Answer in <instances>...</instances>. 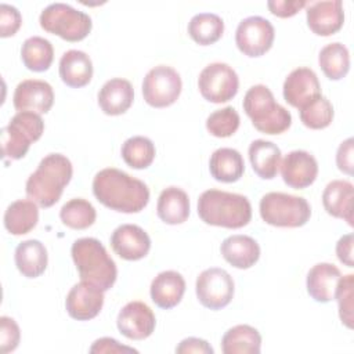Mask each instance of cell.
<instances>
[{
  "label": "cell",
  "mask_w": 354,
  "mask_h": 354,
  "mask_svg": "<svg viewBox=\"0 0 354 354\" xmlns=\"http://www.w3.org/2000/svg\"><path fill=\"white\" fill-rule=\"evenodd\" d=\"M353 286H354V275L347 274L340 277L335 299H337L339 304V315L342 322L347 328H353Z\"/></svg>",
  "instance_id": "f35d334b"
},
{
  "label": "cell",
  "mask_w": 354,
  "mask_h": 354,
  "mask_svg": "<svg viewBox=\"0 0 354 354\" xmlns=\"http://www.w3.org/2000/svg\"><path fill=\"white\" fill-rule=\"evenodd\" d=\"M198 87L205 100L221 104L232 100L239 88V79L232 66L224 62H213L202 69Z\"/></svg>",
  "instance_id": "30bf717a"
},
{
  "label": "cell",
  "mask_w": 354,
  "mask_h": 354,
  "mask_svg": "<svg viewBox=\"0 0 354 354\" xmlns=\"http://www.w3.org/2000/svg\"><path fill=\"white\" fill-rule=\"evenodd\" d=\"M196 297L201 304L210 310H221L234 297V279L223 268L210 267L203 270L195 283Z\"/></svg>",
  "instance_id": "8fae6325"
},
{
  "label": "cell",
  "mask_w": 354,
  "mask_h": 354,
  "mask_svg": "<svg viewBox=\"0 0 354 354\" xmlns=\"http://www.w3.org/2000/svg\"><path fill=\"white\" fill-rule=\"evenodd\" d=\"M119 332L131 340H144L155 330L156 319L153 311L142 301L127 303L118 314Z\"/></svg>",
  "instance_id": "4fadbf2b"
},
{
  "label": "cell",
  "mask_w": 354,
  "mask_h": 354,
  "mask_svg": "<svg viewBox=\"0 0 354 354\" xmlns=\"http://www.w3.org/2000/svg\"><path fill=\"white\" fill-rule=\"evenodd\" d=\"M39 221L37 203L29 199H18L4 212V227L12 235H24L32 231Z\"/></svg>",
  "instance_id": "4dcf8cb0"
},
{
  "label": "cell",
  "mask_w": 354,
  "mask_h": 354,
  "mask_svg": "<svg viewBox=\"0 0 354 354\" xmlns=\"http://www.w3.org/2000/svg\"><path fill=\"white\" fill-rule=\"evenodd\" d=\"M54 102V91L50 83L39 79H26L18 83L12 95L14 108L18 112L29 111L47 113Z\"/></svg>",
  "instance_id": "9a60e30c"
},
{
  "label": "cell",
  "mask_w": 354,
  "mask_h": 354,
  "mask_svg": "<svg viewBox=\"0 0 354 354\" xmlns=\"http://www.w3.org/2000/svg\"><path fill=\"white\" fill-rule=\"evenodd\" d=\"M22 24L21 12L10 4H0V36L8 37L17 33Z\"/></svg>",
  "instance_id": "60d3db41"
},
{
  "label": "cell",
  "mask_w": 354,
  "mask_h": 354,
  "mask_svg": "<svg viewBox=\"0 0 354 354\" xmlns=\"http://www.w3.org/2000/svg\"><path fill=\"white\" fill-rule=\"evenodd\" d=\"M59 217L61 221L69 228L86 230L94 224L97 212L88 201L83 198H75L68 201L61 207Z\"/></svg>",
  "instance_id": "d590c367"
},
{
  "label": "cell",
  "mask_w": 354,
  "mask_h": 354,
  "mask_svg": "<svg viewBox=\"0 0 354 354\" xmlns=\"http://www.w3.org/2000/svg\"><path fill=\"white\" fill-rule=\"evenodd\" d=\"M72 163L62 153H48L28 177L25 191L29 199L41 207L55 205L72 178Z\"/></svg>",
  "instance_id": "7a4b0ae2"
},
{
  "label": "cell",
  "mask_w": 354,
  "mask_h": 354,
  "mask_svg": "<svg viewBox=\"0 0 354 354\" xmlns=\"http://www.w3.org/2000/svg\"><path fill=\"white\" fill-rule=\"evenodd\" d=\"M134 90L129 80L113 77L104 83L98 91V105L105 115L124 113L133 104Z\"/></svg>",
  "instance_id": "ffe728a7"
},
{
  "label": "cell",
  "mask_w": 354,
  "mask_h": 354,
  "mask_svg": "<svg viewBox=\"0 0 354 354\" xmlns=\"http://www.w3.org/2000/svg\"><path fill=\"white\" fill-rule=\"evenodd\" d=\"M21 58L29 71L44 72L54 59L53 44L40 36L28 37L21 47Z\"/></svg>",
  "instance_id": "1f68e13d"
},
{
  "label": "cell",
  "mask_w": 354,
  "mask_h": 354,
  "mask_svg": "<svg viewBox=\"0 0 354 354\" xmlns=\"http://www.w3.org/2000/svg\"><path fill=\"white\" fill-rule=\"evenodd\" d=\"M176 353L178 354H213V347L203 339L199 337H187L178 343L176 347Z\"/></svg>",
  "instance_id": "ee69618b"
},
{
  "label": "cell",
  "mask_w": 354,
  "mask_h": 354,
  "mask_svg": "<svg viewBox=\"0 0 354 354\" xmlns=\"http://www.w3.org/2000/svg\"><path fill=\"white\" fill-rule=\"evenodd\" d=\"M299 115L306 127L319 130L328 127L332 123L333 106L326 97L319 94L303 105L299 109Z\"/></svg>",
  "instance_id": "8d00e7d4"
},
{
  "label": "cell",
  "mask_w": 354,
  "mask_h": 354,
  "mask_svg": "<svg viewBox=\"0 0 354 354\" xmlns=\"http://www.w3.org/2000/svg\"><path fill=\"white\" fill-rule=\"evenodd\" d=\"M21 337L19 326L18 324L10 318L3 315L0 318V350L1 353H10L14 351L18 347Z\"/></svg>",
  "instance_id": "ab89813d"
},
{
  "label": "cell",
  "mask_w": 354,
  "mask_h": 354,
  "mask_svg": "<svg viewBox=\"0 0 354 354\" xmlns=\"http://www.w3.org/2000/svg\"><path fill=\"white\" fill-rule=\"evenodd\" d=\"M353 201L354 188L350 181L333 180L322 192V205L328 214L343 218L353 227Z\"/></svg>",
  "instance_id": "7402d4cb"
},
{
  "label": "cell",
  "mask_w": 354,
  "mask_h": 354,
  "mask_svg": "<svg viewBox=\"0 0 354 354\" xmlns=\"http://www.w3.org/2000/svg\"><path fill=\"white\" fill-rule=\"evenodd\" d=\"M307 25L318 36H330L342 29L344 22L340 0L307 3Z\"/></svg>",
  "instance_id": "d6986e66"
},
{
  "label": "cell",
  "mask_w": 354,
  "mask_h": 354,
  "mask_svg": "<svg viewBox=\"0 0 354 354\" xmlns=\"http://www.w3.org/2000/svg\"><path fill=\"white\" fill-rule=\"evenodd\" d=\"M124 163L133 169H147L155 159V145L144 136L127 138L120 149Z\"/></svg>",
  "instance_id": "e575fe53"
},
{
  "label": "cell",
  "mask_w": 354,
  "mask_h": 354,
  "mask_svg": "<svg viewBox=\"0 0 354 354\" xmlns=\"http://www.w3.org/2000/svg\"><path fill=\"white\" fill-rule=\"evenodd\" d=\"M249 160L254 173L264 180L277 176L281 166V149L271 141L254 140L249 145Z\"/></svg>",
  "instance_id": "83f0119b"
},
{
  "label": "cell",
  "mask_w": 354,
  "mask_h": 354,
  "mask_svg": "<svg viewBox=\"0 0 354 354\" xmlns=\"http://www.w3.org/2000/svg\"><path fill=\"white\" fill-rule=\"evenodd\" d=\"M183 88L178 72L167 65H158L148 71L142 80V95L148 105L165 108L177 101Z\"/></svg>",
  "instance_id": "9c48e42d"
},
{
  "label": "cell",
  "mask_w": 354,
  "mask_h": 354,
  "mask_svg": "<svg viewBox=\"0 0 354 354\" xmlns=\"http://www.w3.org/2000/svg\"><path fill=\"white\" fill-rule=\"evenodd\" d=\"M353 137L343 141L336 152V165L340 171L351 176L353 174Z\"/></svg>",
  "instance_id": "7bdbcfd3"
},
{
  "label": "cell",
  "mask_w": 354,
  "mask_h": 354,
  "mask_svg": "<svg viewBox=\"0 0 354 354\" xmlns=\"http://www.w3.org/2000/svg\"><path fill=\"white\" fill-rule=\"evenodd\" d=\"M241 119L235 108L225 106L212 112L206 119L207 131L218 138H225L232 136L239 127Z\"/></svg>",
  "instance_id": "74e56055"
},
{
  "label": "cell",
  "mask_w": 354,
  "mask_h": 354,
  "mask_svg": "<svg viewBox=\"0 0 354 354\" xmlns=\"http://www.w3.org/2000/svg\"><path fill=\"white\" fill-rule=\"evenodd\" d=\"M261 348V336L250 325L242 324L230 328L221 339L224 354H259Z\"/></svg>",
  "instance_id": "f546056e"
},
{
  "label": "cell",
  "mask_w": 354,
  "mask_h": 354,
  "mask_svg": "<svg viewBox=\"0 0 354 354\" xmlns=\"http://www.w3.org/2000/svg\"><path fill=\"white\" fill-rule=\"evenodd\" d=\"M353 245H354V235L353 234H346L343 235L337 243H336V254L337 259L346 264L347 267H354V260H353Z\"/></svg>",
  "instance_id": "bcb514c9"
},
{
  "label": "cell",
  "mask_w": 354,
  "mask_h": 354,
  "mask_svg": "<svg viewBox=\"0 0 354 354\" xmlns=\"http://www.w3.org/2000/svg\"><path fill=\"white\" fill-rule=\"evenodd\" d=\"M113 252L129 261L145 257L151 249L149 235L136 224H122L111 235Z\"/></svg>",
  "instance_id": "2e32d148"
},
{
  "label": "cell",
  "mask_w": 354,
  "mask_h": 354,
  "mask_svg": "<svg viewBox=\"0 0 354 354\" xmlns=\"http://www.w3.org/2000/svg\"><path fill=\"white\" fill-rule=\"evenodd\" d=\"M158 217L170 225L184 223L189 216V198L187 192L178 187L165 188L156 203Z\"/></svg>",
  "instance_id": "4316f807"
},
{
  "label": "cell",
  "mask_w": 354,
  "mask_h": 354,
  "mask_svg": "<svg viewBox=\"0 0 354 354\" xmlns=\"http://www.w3.org/2000/svg\"><path fill=\"white\" fill-rule=\"evenodd\" d=\"M102 306L104 290L87 281L73 285L65 300L68 314L77 321L93 319L100 314Z\"/></svg>",
  "instance_id": "5bb4252c"
},
{
  "label": "cell",
  "mask_w": 354,
  "mask_h": 354,
  "mask_svg": "<svg viewBox=\"0 0 354 354\" xmlns=\"http://www.w3.org/2000/svg\"><path fill=\"white\" fill-rule=\"evenodd\" d=\"M59 77L73 88L86 86L93 77L91 58L80 50H69L59 59Z\"/></svg>",
  "instance_id": "d4e9b609"
},
{
  "label": "cell",
  "mask_w": 354,
  "mask_h": 354,
  "mask_svg": "<svg viewBox=\"0 0 354 354\" xmlns=\"http://www.w3.org/2000/svg\"><path fill=\"white\" fill-rule=\"evenodd\" d=\"M198 214L209 225L235 230L249 224L252 205L243 195L212 188L201 194Z\"/></svg>",
  "instance_id": "3957f363"
},
{
  "label": "cell",
  "mask_w": 354,
  "mask_h": 354,
  "mask_svg": "<svg viewBox=\"0 0 354 354\" xmlns=\"http://www.w3.org/2000/svg\"><path fill=\"white\" fill-rule=\"evenodd\" d=\"M93 194L100 203L122 213H138L149 202L147 184L115 167L102 169L94 176Z\"/></svg>",
  "instance_id": "6da1fadb"
},
{
  "label": "cell",
  "mask_w": 354,
  "mask_h": 354,
  "mask_svg": "<svg viewBox=\"0 0 354 354\" xmlns=\"http://www.w3.org/2000/svg\"><path fill=\"white\" fill-rule=\"evenodd\" d=\"M275 37L272 24L259 15L242 19L235 32V43L241 53L248 57H260L266 54Z\"/></svg>",
  "instance_id": "7c38bea8"
},
{
  "label": "cell",
  "mask_w": 354,
  "mask_h": 354,
  "mask_svg": "<svg viewBox=\"0 0 354 354\" xmlns=\"http://www.w3.org/2000/svg\"><path fill=\"white\" fill-rule=\"evenodd\" d=\"M340 277V270L330 263H318L313 266L306 279L308 295L318 303L333 300Z\"/></svg>",
  "instance_id": "44dd1931"
},
{
  "label": "cell",
  "mask_w": 354,
  "mask_h": 354,
  "mask_svg": "<svg viewBox=\"0 0 354 354\" xmlns=\"http://www.w3.org/2000/svg\"><path fill=\"white\" fill-rule=\"evenodd\" d=\"M259 209L263 221L274 227H301L311 216V207L304 198L285 192L266 194Z\"/></svg>",
  "instance_id": "8992f818"
},
{
  "label": "cell",
  "mask_w": 354,
  "mask_h": 354,
  "mask_svg": "<svg viewBox=\"0 0 354 354\" xmlns=\"http://www.w3.org/2000/svg\"><path fill=\"white\" fill-rule=\"evenodd\" d=\"M282 90L285 101L289 105L300 109L303 105L321 94V84L313 69L300 66L288 75Z\"/></svg>",
  "instance_id": "ac0fdd59"
},
{
  "label": "cell",
  "mask_w": 354,
  "mask_h": 354,
  "mask_svg": "<svg viewBox=\"0 0 354 354\" xmlns=\"http://www.w3.org/2000/svg\"><path fill=\"white\" fill-rule=\"evenodd\" d=\"M282 180L295 189H303L311 185L318 174V163L315 158L301 149L289 152L281 163Z\"/></svg>",
  "instance_id": "e0dca14e"
},
{
  "label": "cell",
  "mask_w": 354,
  "mask_h": 354,
  "mask_svg": "<svg viewBox=\"0 0 354 354\" xmlns=\"http://www.w3.org/2000/svg\"><path fill=\"white\" fill-rule=\"evenodd\" d=\"M318 64L328 79H343L350 69V54L347 47L339 41L326 44L319 51Z\"/></svg>",
  "instance_id": "d6a6232c"
},
{
  "label": "cell",
  "mask_w": 354,
  "mask_h": 354,
  "mask_svg": "<svg viewBox=\"0 0 354 354\" xmlns=\"http://www.w3.org/2000/svg\"><path fill=\"white\" fill-rule=\"evenodd\" d=\"M14 260L18 271L26 278L40 277L48 263L46 246L37 239H28L21 242L14 253Z\"/></svg>",
  "instance_id": "484cf974"
},
{
  "label": "cell",
  "mask_w": 354,
  "mask_h": 354,
  "mask_svg": "<svg viewBox=\"0 0 354 354\" xmlns=\"http://www.w3.org/2000/svg\"><path fill=\"white\" fill-rule=\"evenodd\" d=\"M44 131V122L39 113L24 111L15 113L7 126L1 129V151L7 159H21L26 155L32 142Z\"/></svg>",
  "instance_id": "ba28073f"
},
{
  "label": "cell",
  "mask_w": 354,
  "mask_h": 354,
  "mask_svg": "<svg viewBox=\"0 0 354 354\" xmlns=\"http://www.w3.org/2000/svg\"><path fill=\"white\" fill-rule=\"evenodd\" d=\"M40 26L66 41L83 40L91 30L93 22L88 14L65 3L48 4L40 14Z\"/></svg>",
  "instance_id": "52a82bcc"
},
{
  "label": "cell",
  "mask_w": 354,
  "mask_h": 354,
  "mask_svg": "<svg viewBox=\"0 0 354 354\" xmlns=\"http://www.w3.org/2000/svg\"><path fill=\"white\" fill-rule=\"evenodd\" d=\"M307 6V1L304 0H270L267 1V7L270 11L281 18H289L297 14L303 7Z\"/></svg>",
  "instance_id": "b9f144b4"
},
{
  "label": "cell",
  "mask_w": 354,
  "mask_h": 354,
  "mask_svg": "<svg viewBox=\"0 0 354 354\" xmlns=\"http://www.w3.org/2000/svg\"><path fill=\"white\" fill-rule=\"evenodd\" d=\"M88 351L90 353H138L136 348L123 346L112 337L97 339Z\"/></svg>",
  "instance_id": "f6af8a7d"
},
{
  "label": "cell",
  "mask_w": 354,
  "mask_h": 354,
  "mask_svg": "<svg viewBox=\"0 0 354 354\" xmlns=\"http://www.w3.org/2000/svg\"><path fill=\"white\" fill-rule=\"evenodd\" d=\"M209 170L212 177L220 183H235L245 171V162L236 149L218 148L210 156Z\"/></svg>",
  "instance_id": "f1b7e54d"
},
{
  "label": "cell",
  "mask_w": 354,
  "mask_h": 354,
  "mask_svg": "<svg viewBox=\"0 0 354 354\" xmlns=\"http://www.w3.org/2000/svg\"><path fill=\"white\" fill-rule=\"evenodd\" d=\"M71 254L82 281H87L104 292L113 286L118 277L116 264L98 239H76L72 243Z\"/></svg>",
  "instance_id": "277c9868"
},
{
  "label": "cell",
  "mask_w": 354,
  "mask_h": 354,
  "mask_svg": "<svg viewBox=\"0 0 354 354\" xmlns=\"http://www.w3.org/2000/svg\"><path fill=\"white\" fill-rule=\"evenodd\" d=\"M185 292V281L177 271L167 270L159 272L151 282V299L152 301L163 308L169 310L176 307Z\"/></svg>",
  "instance_id": "603a6c76"
},
{
  "label": "cell",
  "mask_w": 354,
  "mask_h": 354,
  "mask_svg": "<svg viewBox=\"0 0 354 354\" xmlns=\"http://www.w3.org/2000/svg\"><path fill=\"white\" fill-rule=\"evenodd\" d=\"M223 32L224 22L217 14L213 12H199L188 22V35L201 46L216 43L223 36Z\"/></svg>",
  "instance_id": "836d02e7"
},
{
  "label": "cell",
  "mask_w": 354,
  "mask_h": 354,
  "mask_svg": "<svg viewBox=\"0 0 354 354\" xmlns=\"http://www.w3.org/2000/svg\"><path fill=\"white\" fill-rule=\"evenodd\" d=\"M220 252L232 267L246 270L254 266L260 257L259 243L249 235H231L221 242Z\"/></svg>",
  "instance_id": "cb8c5ba5"
},
{
  "label": "cell",
  "mask_w": 354,
  "mask_h": 354,
  "mask_svg": "<svg viewBox=\"0 0 354 354\" xmlns=\"http://www.w3.org/2000/svg\"><path fill=\"white\" fill-rule=\"evenodd\" d=\"M243 109L253 126L266 134H281L292 124L290 112L279 105L264 84L252 86L243 97Z\"/></svg>",
  "instance_id": "5b68a950"
}]
</instances>
